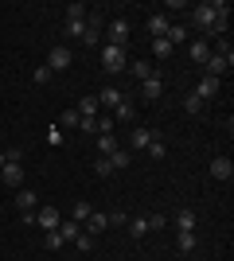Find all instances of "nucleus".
Segmentation results:
<instances>
[{"label": "nucleus", "instance_id": "f257e3e1", "mask_svg": "<svg viewBox=\"0 0 234 261\" xmlns=\"http://www.w3.org/2000/svg\"><path fill=\"white\" fill-rule=\"evenodd\" d=\"M219 16H230V8H226L223 0H207V4H191V23H195L199 32H211Z\"/></svg>", "mask_w": 234, "mask_h": 261}, {"label": "nucleus", "instance_id": "f03ea898", "mask_svg": "<svg viewBox=\"0 0 234 261\" xmlns=\"http://www.w3.org/2000/svg\"><path fill=\"white\" fill-rule=\"evenodd\" d=\"M101 66L110 70V74H117V70H125L129 66V55H125V47H101Z\"/></svg>", "mask_w": 234, "mask_h": 261}, {"label": "nucleus", "instance_id": "7ed1b4c3", "mask_svg": "<svg viewBox=\"0 0 234 261\" xmlns=\"http://www.w3.org/2000/svg\"><path fill=\"white\" fill-rule=\"evenodd\" d=\"M70 59H74V55H70V47H51V55H47V70H51V74H59V70H70Z\"/></svg>", "mask_w": 234, "mask_h": 261}, {"label": "nucleus", "instance_id": "20e7f679", "mask_svg": "<svg viewBox=\"0 0 234 261\" xmlns=\"http://www.w3.org/2000/svg\"><path fill=\"white\" fill-rule=\"evenodd\" d=\"M0 184L8 187V191H20V187H23V168L4 160V168H0Z\"/></svg>", "mask_w": 234, "mask_h": 261}, {"label": "nucleus", "instance_id": "39448f33", "mask_svg": "<svg viewBox=\"0 0 234 261\" xmlns=\"http://www.w3.org/2000/svg\"><path fill=\"white\" fill-rule=\"evenodd\" d=\"M110 47H129V20H110Z\"/></svg>", "mask_w": 234, "mask_h": 261}, {"label": "nucleus", "instance_id": "423d86ee", "mask_svg": "<svg viewBox=\"0 0 234 261\" xmlns=\"http://www.w3.org/2000/svg\"><path fill=\"white\" fill-rule=\"evenodd\" d=\"M32 218H35V226H39V230H55L59 222H63V215H59L55 207H39Z\"/></svg>", "mask_w": 234, "mask_h": 261}, {"label": "nucleus", "instance_id": "0eeeda50", "mask_svg": "<svg viewBox=\"0 0 234 261\" xmlns=\"http://www.w3.org/2000/svg\"><path fill=\"white\" fill-rule=\"evenodd\" d=\"M191 94H195V98H199V101H211L215 94H219V78H211V74H203V78H199V86L191 90Z\"/></svg>", "mask_w": 234, "mask_h": 261}, {"label": "nucleus", "instance_id": "6e6552de", "mask_svg": "<svg viewBox=\"0 0 234 261\" xmlns=\"http://www.w3.org/2000/svg\"><path fill=\"white\" fill-rule=\"evenodd\" d=\"M94 98H98V109H117V106H121V98H125V94H121L117 86H106L101 94H94Z\"/></svg>", "mask_w": 234, "mask_h": 261}, {"label": "nucleus", "instance_id": "1a4fd4ad", "mask_svg": "<svg viewBox=\"0 0 234 261\" xmlns=\"http://www.w3.org/2000/svg\"><path fill=\"white\" fill-rule=\"evenodd\" d=\"M230 175H234L230 156H215L211 160V179H226V184H230Z\"/></svg>", "mask_w": 234, "mask_h": 261}, {"label": "nucleus", "instance_id": "9d476101", "mask_svg": "<svg viewBox=\"0 0 234 261\" xmlns=\"http://www.w3.org/2000/svg\"><path fill=\"white\" fill-rule=\"evenodd\" d=\"M168 28H172V20H168L164 12H152V16H148V32H152V39H164Z\"/></svg>", "mask_w": 234, "mask_h": 261}, {"label": "nucleus", "instance_id": "9b49d317", "mask_svg": "<svg viewBox=\"0 0 234 261\" xmlns=\"http://www.w3.org/2000/svg\"><path fill=\"white\" fill-rule=\"evenodd\" d=\"M110 226V215H101V211H94V215L86 218V222H82V230H86V234H94V238H98L101 230Z\"/></svg>", "mask_w": 234, "mask_h": 261}, {"label": "nucleus", "instance_id": "f8f14e48", "mask_svg": "<svg viewBox=\"0 0 234 261\" xmlns=\"http://www.w3.org/2000/svg\"><path fill=\"white\" fill-rule=\"evenodd\" d=\"M160 94H164V82H160V74H156V78H145V82H141V98H145V101H156Z\"/></svg>", "mask_w": 234, "mask_h": 261}, {"label": "nucleus", "instance_id": "ddd939ff", "mask_svg": "<svg viewBox=\"0 0 234 261\" xmlns=\"http://www.w3.org/2000/svg\"><path fill=\"white\" fill-rule=\"evenodd\" d=\"M16 207H20V215L23 211H35L39 207V195H35L32 187H20V191H16Z\"/></svg>", "mask_w": 234, "mask_h": 261}, {"label": "nucleus", "instance_id": "4468645a", "mask_svg": "<svg viewBox=\"0 0 234 261\" xmlns=\"http://www.w3.org/2000/svg\"><path fill=\"white\" fill-rule=\"evenodd\" d=\"M203 66H207V74H211V78H219V74H226V70H230V59H223V55L211 51V59H207Z\"/></svg>", "mask_w": 234, "mask_h": 261}, {"label": "nucleus", "instance_id": "2eb2a0df", "mask_svg": "<svg viewBox=\"0 0 234 261\" xmlns=\"http://www.w3.org/2000/svg\"><path fill=\"white\" fill-rule=\"evenodd\" d=\"M188 55H191V63H207V59H211V43L195 39V43H188Z\"/></svg>", "mask_w": 234, "mask_h": 261}, {"label": "nucleus", "instance_id": "dca6fc26", "mask_svg": "<svg viewBox=\"0 0 234 261\" xmlns=\"http://www.w3.org/2000/svg\"><path fill=\"white\" fill-rule=\"evenodd\" d=\"M129 70H133V78H141V82H145V78H156V70H152V63H148V59H133V63H129Z\"/></svg>", "mask_w": 234, "mask_h": 261}, {"label": "nucleus", "instance_id": "f3484780", "mask_svg": "<svg viewBox=\"0 0 234 261\" xmlns=\"http://www.w3.org/2000/svg\"><path fill=\"white\" fill-rule=\"evenodd\" d=\"M59 238H63V242H74L78 238V234H82V226H78V222H74V218H67V222H59Z\"/></svg>", "mask_w": 234, "mask_h": 261}, {"label": "nucleus", "instance_id": "a211bd4d", "mask_svg": "<svg viewBox=\"0 0 234 261\" xmlns=\"http://www.w3.org/2000/svg\"><path fill=\"white\" fill-rule=\"evenodd\" d=\"M78 121H82V113L70 106V109H63V113H59V129H78Z\"/></svg>", "mask_w": 234, "mask_h": 261}, {"label": "nucleus", "instance_id": "6ab92c4d", "mask_svg": "<svg viewBox=\"0 0 234 261\" xmlns=\"http://www.w3.org/2000/svg\"><path fill=\"white\" fill-rule=\"evenodd\" d=\"M78 113H82V117H98V113H101V109H98V98H94V94H86V98H82V101H78Z\"/></svg>", "mask_w": 234, "mask_h": 261}, {"label": "nucleus", "instance_id": "aec40b11", "mask_svg": "<svg viewBox=\"0 0 234 261\" xmlns=\"http://www.w3.org/2000/svg\"><path fill=\"white\" fill-rule=\"evenodd\" d=\"M117 148H121V144H117V137H113V133H106V137H98V156H113V152H117Z\"/></svg>", "mask_w": 234, "mask_h": 261}, {"label": "nucleus", "instance_id": "412c9836", "mask_svg": "<svg viewBox=\"0 0 234 261\" xmlns=\"http://www.w3.org/2000/svg\"><path fill=\"white\" fill-rule=\"evenodd\" d=\"M90 215H94V207H90V203H86V199H78V203H74V207H70V218H74V222H78V226H82V222H86V218Z\"/></svg>", "mask_w": 234, "mask_h": 261}, {"label": "nucleus", "instance_id": "4be33fe9", "mask_svg": "<svg viewBox=\"0 0 234 261\" xmlns=\"http://www.w3.org/2000/svg\"><path fill=\"white\" fill-rule=\"evenodd\" d=\"M176 226L179 230H195V211H191V207H179L176 211Z\"/></svg>", "mask_w": 234, "mask_h": 261}, {"label": "nucleus", "instance_id": "5701e85b", "mask_svg": "<svg viewBox=\"0 0 234 261\" xmlns=\"http://www.w3.org/2000/svg\"><path fill=\"white\" fill-rule=\"evenodd\" d=\"M176 250H179V253H191V250H195V230H179Z\"/></svg>", "mask_w": 234, "mask_h": 261}, {"label": "nucleus", "instance_id": "b1692460", "mask_svg": "<svg viewBox=\"0 0 234 261\" xmlns=\"http://www.w3.org/2000/svg\"><path fill=\"white\" fill-rule=\"evenodd\" d=\"M133 109H137V106H133V101H129V98H121V106L113 109L110 117H113V121H133Z\"/></svg>", "mask_w": 234, "mask_h": 261}, {"label": "nucleus", "instance_id": "393cba45", "mask_svg": "<svg viewBox=\"0 0 234 261\" xmlns=\"http://www.w3.org/2000/svg\"><path fill=\"white\" fill-rule=\"evenodd\" d=\"M164 39H168V43H172V47H176V43H188V28H184V23H172Z\"/></svg>", "mask_w": 234, "mask_h": 261}, {"label": "nucleus", "instance_id": "a878e982", "mask_svg": "<svg viewBox=\"0 0 234 261\" xmlns=\"http://www.w3.org/2000/svg\"><path fill=\"white\" fill-rule=\"evenodd\" d=\"M152 137H156V133L145 129V125H141V129H133V148H148V144H152Z\"/></svg>", "mask_w": 234, "mask_h": 261}, {"label": "nucleus", "instance_id": "bb28decb", "mask_svg": "<svg viewBox=\"0 0 234 261\" xmlns=\"http://www.w3.org/2000/svg\"><path fill=\"white\" fill-rule=\"evenodd\" d=\"M125 226H129L133 238H145V234H148V218H133V222H125Z\"/></svg>", "mask_w": 234, "mask_h": 261}, {"label": "nucleus", "instance_id": "cd10ccee", "mask_svg": "<svg viewBox=\"0 0 234 261\" xmlns=\"http://www.w3.org/2000/svg\"><path fill=\"white\" fill-rule=\"evenodd\" d=\"M67 35L70 39H82L86 35V20H67Z\"/></svg>", "mask_w": 234, "mask_h": 261}, {"label": "nucleus", "instance_id": "c85d7f7f", "mask_svg": "<svg viewBox=\"0 0 234 261\" xmlns=\"http://www.w3.org/2000/svg\"><path fill=\"white\" fill-rule=\"evenodd\" d=\"M172 51H176V47L168 43V39H152V55H156V59H168Z\"/></svg>", "mask_w": 234, "mask_h": 261}, {"label": "nucleus", "instance_id": "c756f323", "mask_svg": "<svg viewBox=\"0 0 234 261\" xmlns=\"http://www.w3.org/2000/svg\"><path fill=\"white\" fill-rule=\"evenodd\" d=\"M145 152L152 156V160H164V152H168V148H164V141H160V137H152V144H148Z\"/></svg>", "mask_w": 234, "mask_h": 261}, {"label": "nucleus", "instance_id": "7c9ffc66", "mask_svg": "<svg viewBox=\"0 0 234 261\" xmlns=\"http://www.w3.org/2000/svg\"><path fill=\"white\" fill-rule=\"evenodd\" d=\"M106 160H110V164H113V172H117V168H125V164L133 160V156L125 152V148H117V152H113V156H106Z\"/></svg>", "mask_w": 234, "mask_h": 261}, {"label": "nucleus", "instance_id": "2f4dec72", "mask_svg": "<svg viewBox=\"0 0 234 261\" xmlns=\"http://www.w3.org/2000/svg\"><path fill=\"white\" fill-rule=\"evenodd\" d=\"M203 106H207V101H199L195 94H188V98H184V109H188L191 117H195V113H203Z\"/></svg>", "mask_w": 234, "mask_h": 261}, {"label": "nucleus", "instance_id": "473e14b6", "mask_svg": "<svg viewBox=\"0 0 234 261\" xmlns=\"http://www.w3.org/2000/svg\"><path fill=\"white\" fill-rule=\"evenodd\" d=\"M74 246H78L82 253H90V250H94V234H86V230H82V234L74 238Z\"/></svg>", "mask_w": 234, "mask_h": 261}, {"label": "nucleus", "instance_id": "72a5a7b5", "mask_svg": "<svg viewBox=\"0 0 234 261\" xmlns=\"http://www.w3.org/2000/svg\"><path fill=\"white\" fill-rule=\"evenodd\" d=\"M94 172H98L101 179H106V175H113V164L106 160V156H98V160H94Z\"/></svg>", "mask_w": 234, "mask_h": 261}, {"label": "nucleus", "instance_id": "f704fd0d", "mask_svg": "<svg viewBox=\"0 0 234 261\" xmlns=\"http://www.w3.org/2000/svg\"><path fill=\"white\" fill-rule=\"evenodd\" d=\"M113 125H117V121H113L110 113H101V117H98V137H106V133H113Z\"/></svg>", "mask_w": 234, "mask_h": 261}, {"label": "nucleus", "instance_id": "c9c22d12", "mask_svg": "<svg viewBox=\"0 0 234 261\" xmlns=\"http://www.w3.org/2000/svg\"><path fill=\"white\" fill-rule=\"evenodd\" d=\"M35 86H47V82H51V78H55V74H51V70H47V66H35Z\"/></svg>", "mask_w": 234, "mask_h": 261}, {"label": "nucleus", "instance_id": "e433bc0d", "mask_svg": "<svg viewBox=\"0 0 234 261\" xmlns=\"http://www.w3.org/2000/svg\"><path fill=\"white\" fill-rule=\"evenodd\" d=\"M43 246H47V250H63V238H59V230H47Z\"/></svg>", "mask_w": 234, "mask_h": 261}, {"label": "nucleus", "instance_id": "4c0bfd02", "mask_svg": "<svg viewBox=\"0 0 234 261\" xmlns=\"http://www.w3.org/2000/svg\"><path fill=\"white\" fill-rule=\"evenodd\" d=\"M86 4H70V8H67V20H86Z\"/></svg>", "mask_w": 234, "mask_h": 261}, {"label": "nucleus", "instance_id": "58836bf2", "mask_svg": "<svg viewBox=\"0 0 234 261\" xmlns=\"http://www.w3.org/2000/svg\"><path fill=\"white\" fill-rule=\"evenodd\" d=\"M4 160H8V164H20L23 160V148H20V144H12L8 152H4Z\"/></svg>", "mask_w": 234, "mask_h": 261}, {"label": "nucleus", "instance_id": "ea45409f", "mask_svg": "<svg viewBox=\"0 0 234 261\" xmlns=\"http://www.w3.org/2000/svg\"><path fill=\"white\" fill-rule=\"evenodd\" d=\"M78 129H82V133H98V117H82V121H78Z\"/></svg>", "mask_w": 234, "mask_h": 261}, {"label": "nucleus", "instance_id": "a19ab883", "mask_svg": "<svg viewBox=\"0 0 234 261\" xmlns=\"http://www.w3.org/2000/svg\"><path fill=\"white\" fill-rule=\"evenodd\" d=\"M47 144H63V129H59V125L47 129Z\"/></svg>", "mask_w": 234, "mask_h": 261}, {"label": "nucleus", "instance_id": "79ce46f5", "mask_svg": "<svg viewBox=\"0 0 234 261\" xmlns=\"http://www.w3.org/2000/svg\"><path fill=\"white\" fill-rule=\"evenodd\" d=\"M98 39H101V32H98V28H86V35H82V43H90V47H94Z\"/></svg>", "mask_w": 234, "mask_h": 261}, {"label": "nucleus", "instance_id": "37998d69", "mask_svg": "<svg viewBox=\"0 0 234 261\" xmlns=\"http://www.w3.org/2000/svg\"><path fill=\"white\" fill-rule=\"evenodd\" d=\"M148 230H164V215H148Z\"/></svg>", "mask_w": 234, "mask_h": 261}, {"label": "nucleus", "instance_id": "c03bdc74", "mask_svg": "<svg viewBox=\"0 0 234 261\" xmlns=\"http://www.w3.org/2000/svg\"><path fill=\"white\" fill-rule=\"evenodd\" d=\"M125 222H129V218H125L121 211H113V215H110V226H125Z\"/></svg>", "mask_w": 234, "mask_h": 261}, {"label": "nucleus", "instance_id": "a18cd8bd", "mask_svg": "<svg viewBox=\"0 0 234 261\" xmlns=\"http://www.w3.org/2000/svg\"><path fill=\"white\" fill-rule=\"evenodd\" d=\"M0 168H4V152H0Z\"/></svg>", "mask_w": 234, "mask_h": 261}]
</instances>
